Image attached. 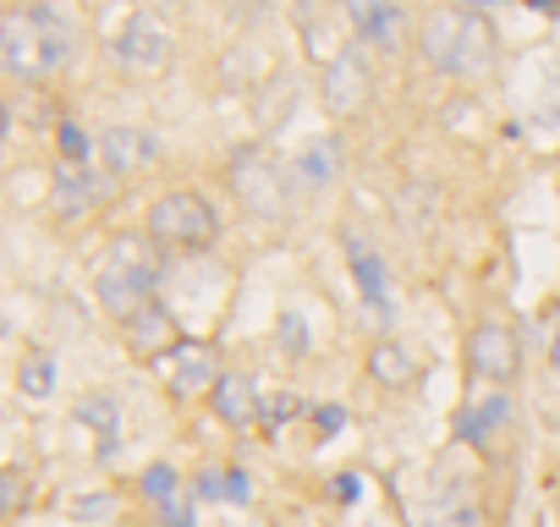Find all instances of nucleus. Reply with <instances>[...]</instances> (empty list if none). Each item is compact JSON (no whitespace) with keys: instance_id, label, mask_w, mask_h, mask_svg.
<instances>
[{"instance_id":"nucleus-1","label":"nucleus","mask_w":560,"mask_h":527,"mask_svg":"<svg viewBox=\"0 0 560 527\" xmlns=\"http://www.w3.org/2000/svg\"><path fill=\"white\" fill-rule=\"evenodd\" d=\"M72 61H78V23L56 0H18V7L0 12V78L45 89Z\"/></svg>"},{"instance_id":"nucleus-2","label":"nucleus","mask_w":560,"mask_h":527,"mask_svg":"<svg viewBox=\"0 0 560 527\" xmlns=\"http://www.w3.org/2000/svg\"><path fill=\"white\" fill-rule=\"evenodd\" d=\"M418 56H423V67H434L445 78L478 83V78L494 72L500 39L472 7H440V12H429L418 23Z\"/></svg>"},{"instance_id":"nucleus-3","label":"nucleus","mask_w":560,"mask_h":527,"mask_svg":"<svg viewBox=\"0 0 560 527\" xmlns=\"http://www.w3.org/2000/svg\"><path fill=\"white\" fill-rule=\"evenodd\" d=\"M154 292H160V247H154V236L149 231L143 236H110L100 264H94V297H100V308L116 325H127L138 308L154 303Z\"/></svg>"},{"instance_id":"nucleus-4","label":"nucleus","mask_w":560,"mask_h":527,"mask_svg":"<svg viewBox=\"0 0 560 527\" xmlns=\"http://www.w3.org/2000/svg\"><path fill=\"white\" fill-rule=\"evenodd\" d=\"M143 231L154 236L160 253H203V247L220 242L225 225H220V209H214L203 192H192V187H171V192H160V198L149 203Z\"/></svg>"},{"instance_id":"nucleus-5","label":"nucleus","mask_w":560,"mask_h":527,"mask_svg":"<svg viewBox=\"0 0 560 527\" xmlns=\"http://www.w3.org/2000/svg\"><path fill=\"white\" fill-rule=\"evenodd\" d=\"M110 61L121 67V72H132V78H154V72H165L171 67V56H176V34L154 17V12H132L116 34H110Z\"/></svg>"},{"instance_id":"nucleus-6","label":"nucleus","mask_w":560,"mask_h":527,"mask_svg":"<svg viewBox=\"0 0 560 527\" xmlns=\"http://www.w3.org/2000/svg\"><path fill=\"white\" fill-rule=\"evenodd\" d=\"M462 363H467V379L472 385H511L516 368H522V341L505 319H478L467 330V347H462Z\"/></svg>"},{"instance_id":"nucleus-7","label":"nucleus","mask_w":560,"mask_h":527,"mask_svg":"<svg viewBox=\"0 0 560 527\" xmlns=\"http://www.w3.org/2000/svg\"><path fill=\"white\" fill-rule=\"evenodd\" d=\"M231 187H236L242 209L258 214V220H280V214L292 209V181L280 176V165L269 154H242L231 165Z\"/></svg>"},{"instance_id":"nucleus-8","label":"nucleus","mask_w":560,"mask_h":527,"mask_svg":"<svg viewBox=\"0 0 560 527\" xmlns=\"http://www.w3.org/2000/svg\"><path fill=\"white\" fill-rule=\"evenodd\" d=\"M511 418H516L511 390H500V385L472 390V396L456 407V418H451V440H456V445H472V450H489V445L511 429Z\"/></svg>"},{"instance_id":"nucleus-9","label":"nucleus","mask_w":560,"mask_h":527,"mask_svg":"<svg viewBox=\"0 0 560 527\" xmlns=\"http://www.w3.org/2000/svg\"><path fill=\"white\" fill-rule=\"evenodd\" d=\"M220 352L209 347V341H182L165 363H160V379H165V390L176 396V401H209L214 396V385H220Z\"/></svg>"},{"instance_id":"nucleus-10","label":"nucleus","mask_w":560,"mask_h":527,"mask_svg":"<svg viewBox=\"0 0 560 527\" xmlns=\"http://www.w3.org/2000/svg\"><path fill=\"white\" fill-rule=\"evenodd\" d=\"M347 23H352L358 45H369L374 56L407 50V7L401 0H347Z\"/></svg>"},{"instance_id":"nucleus-11","label":"nucleus","mask_w":560,"mask_h":527,"mask_svg":"<svg viewBox=\"0 0 560 527\" xmlns=\"http://www.w3.org/2000/svg\"><path fill=\"white\" fill-rule=\"evenodd\" d=\"M121 336H127V352L138 358V363H165L176 347H182V325H176V314L154 297L149 308H138L127 325H121Z\"/></svg>"},{"instance_id":"nucleus-12","label":"nucleus","mask_w":560,"mask_h":527,"mask_svg":"<svg viewBox=\"0 0 560 527\" xmlns=\"http://www.w3.org/2000/svg\"><path fill=\"white\" fill-rule=\"evenodd\" d=\"M347 258H352V281H358L369 314L390 325V319H396V297H390V270H385V258H380L363 236H347Z\"/></svg>"},{"instance_id":"nucleus-13","label":"nucleus","mask_w":560,"mask_h":527,"mask_svg":"<svg viewBox=\"0 0 560 527\" xmlns=\"http://www.w3.org/2000/svg\"><path fill=\"white\" fill-rule=\"evenodd\" d=\"M100 160H105L110 176H138V171H149L160 160V138L149 127H105Z\"/></svg>"},{"instance_id":"nucleus-14","label":"nucleus","mask_w":560,"mask_h":527,"mask_svg":"<svg viewBox=\"0 0 560 527\" xmlns=\"http://www.w3.org/2000/svg\"><path fill=\"white\" fill-rule=\"evenodd\" d=\"M369 89H374V78H369V67L352 50L325 67V110L330 116H358L369 105Z\"/></svg>"},{"instance_id":"nucleus-15","label":"nucleus","mask_w":560,"mask_h":527,"mask_svg":"<svg viewBox=\"0 0 560 527\" xmlns=\"http://www.w3.org/2000/svg\"><path fill=\"white\" fill-rule=\"evenodd\" d=\"M209 407H214V418H220L225 429H247V423H258V412H264L258 379H253V374H242V368L220 374V385H214Z\"/></svg>"},{"instance_id":"nucleus-16","label":"nucleus","mask_w":560,"mask_h":527,"mask_svg":"<svg viewBox=\"0 0 560 527\" xmlns=\"http://www.w3.org/2000/svg\"><path fill=\"white\" fill-rule=\"evenodd\" d=\"M100 198H105V181H100L89 165H61V176H56V214H61V220L89 214Z\"/></svg>"},{"instance_id":"nucleus-17","label":"nucleus","mask_w":560,"mask_h":527,"mask_svg":"<svg viewBox=\"0 0 560 527\" xmlns=\"http://www.w3.org/2000/svg\"><path fill=\"white\" fill-rule=\"evenodd\" d=\"M138 489H143V500H149V505H154V511L165 516V527L187 516V483H182V472H176V467H165V461L143 467Z\"/></svg>"},{"instance_id":"nucleus-18","label":"nucleus","mask_w":560,"mask_h":527,"mask_svg":"<svg viewBox=\"0 0 560 527\" xmlns=\"http://www.w3.org/2000/svg\"><path fill=\"white\" fill-rule=\"evenodd\" d=\"M418 368H423L418 352H412L407 341H396V336H390V341H374V352H369V374H374L380 385H390V390H407V385L418 379Z\"/></svg>"},{"instance_id":"nucleus-19","label":"nucleus","mask_w":560,"mask_h":527,"mask_svg":"<svg viewBox=\"0 0 560 527\" xmlns=\"http://www.w3.org/2000/svg\"><path fill=\"white\" fill-rule=\"evenodd\" d=\"M336 176H341V154H336L330 138H319V143H308V149L298 154V181H303L308 192H325Z\"/></svg>"},{"instance_id":"nucleus-20","label":"nucleus","mask_w":560,"mask_h":527,"mask_svg":"<svg viewBox=\"0 0 560 527\" xmlns=\"http://www.w3.org/2000/svg\"><path fill=\"white\" fill-rule=\"evenodd\" d=\"M18 390H23L28 401H45V396L56 390V358H50V352H28L23 368H18Z\"/></svg>"},{"instance_id":"nucleus-21","label":"nucleus","mask_w":560,"mask_h":527,"mask_svg":"<svg viewBox=\"0 0 560 527\" xmlns=\"http://www.w3.org/2000/svg\"><path fill=\"white\" fill-rule=\"evenodd\" d=\"M28 494H34V478L23 467H0V527L28 505Z\"/></svg>"},{"instance_id":"nucleus-22","label":"nucleus","mask_w":560,"mask_h":527,"mask_svg":"<svg viewBox=\"0 0 560 527\" xmlns=\"http://www.w3.org/2000/svg\"><path fill=\"white\" fill-rule=\"evenodd\" d=\"M275 347H280V358H308V325H303L298 308H280V319H275Z\"/></svg>"},{"instance_id":"nucleus-23","label":"nucleus","mask_w":560,"mask_h":527,"mask_svg":"<svg viewBox=\"0 0 560 527\" xmlns=\"http://www.w3.org/2000/svg\"><path fill=\"white\" fill-rule=\"evenodd\" d=\"M56 149H61L67 165H89V160H94V138H89L78 121H61V127H56Z\"/></svg>"},{"instance_id":"nucleus-24","label":"nucleus","mask_w":560,"mask_h":527,"mask_svg":"<svg viewBox=\"0 0 560 527\" xmlns=\"http://www.w3.org/2000/svg\"><path fill=\"white\" fill-rule=\"evenodd\" d=\"M220 489H225L231 505H253V478L242 467H220Z\"/></svg>"},{"instance_id":"nucleus-25","label":"nucleus","mask_w":560,"mask_h":527,"mask_svg":"<svg viewBox=\"0 0 560 527\" xmlns=\"http://www.w3.org/2000/svg\"><path fill=\"white\" fill-rule=\"evenodd\" d=\"M298 407H303V401H298V396H292V390H275V396H269V401H264V412H258V418H264V423H269V429H275V423H287V418H292V412H298Z\"/></svg>"},{"instance_id":"nucleus-26","label":"nucleus","mask_w":560,"mask_h":527,"mask_svg":"<svg viewBox=\"0 0 560 527\" xmlns=\"http://www.w3.org/2000/svg\"><path fill=\"white\" fill-rule=\"evenodd\" d=\"M358 494H363V478H358V472H336V478H330V500L358 505Z\"/></svg>"},{"instance_id":"nucleus-27","label":"nucleus","mask_w":560,"mask_h":527,"mask_svg":"<svg viewBox=\"0 0 560 527\" xmlns=\"http://www.w3.org/2000/svg\"><path fill=\"white\" fill-rule=\"evenodd\" d=\"M314 423H319V434L330 440V434H336V429L347 423V412H341V407H319V412H314Z\"/></svg>"},{"instance_id":"nucleus-28","label":"nucleus","mask_w":560,"mask_h":527,"mask_svg":"<svg viewBox=\"0 0 560 527\" xmlns=\"http://www.w3.org/2000/svg\"><path fill=\"white\" fill-rule=\"evenodd\" d=\"M7 127H12V116H7V99H0V143H7Z\"/></svg>"},{"instance_id":"nucleus-29","label":"nucleus","mask_w":560,"mask_h":527,"mask_svg":"<svg viewBox=\"0 0 560 527\" xmlns=\"http://www.w3.org/2000/svg\"><path fill=\"white\" fill-rule=\"evenodd\" d=\"M418 527H445V516H440V511H434V516H423V522H418Z\"/></svg>"},{"instance_id":"nucleus-30","label":"nucleus","mask_w":560,"mask_h":527,"mask_svg":"<svg viewBox=\"0 0 560 527\" xmlns=\"http://www.w3.org/2000/svg\"><path fill=\"white\" fill-rule=\"evenodd\" d=\"M467 7H472V12H478V7H500V0H467Z\"/></svg>"},{"instance_id":"nucleus-31","label":"nucleus","mask_w":560,"mask_h":527,"mask_svg":"<svg viewBox=\"0 0 560 527\" xmlns=\"http://www.w3.org/2000/svg\"><path fill=\"white\" fill-rule=\"evenodd\" d=\"M533 527H538V522H533Z\"/></svg>"}]
</instances>
